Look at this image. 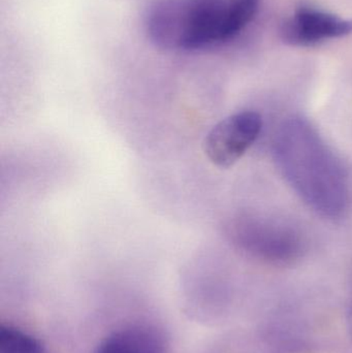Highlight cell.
<instances>
[{
  "label": "cell",
  "mask_w": 352,
  "mask_h": 353,
  "mask_svg": "<svg viewBox=\"0 0 352 353\" xmlns=\"http://www.w3.org/2000/svg\"><path fill=\"white\" fill-rule=\"evenodd\" d=\"M347 325H349V334L352 338V305L349 308V313H347Z\"/></svg>",
  "instance_id": "8"
},
{
  "label": "cell",
  "mask_w": 352,
  "mask_h": 353,
  "mask_svg": "<svg viewBox=\"0 0 352 353\" xmlns=\"http://www.w3.org/2000/svg\"><path fill=\"white\" fill-rule=\"evenodd\" d=\"M238 246L258 261L287 265L302 256L304 242L296 228L268 218L243 217L234 226Z\"/></svg>",
  "instance_id": "3"
},
{
  "label": "cell",
  "mask_w": 352,
  "mask_h": 353,
  "mask_svg": "<svg viewBox=\"0 0 352 353\" xmlns=\"http://www.w3.org/2000/svg\"><path fill=\"white\" fill-rule=\"evenodd\" d=\"M0 353H48L32 336L12 325L0 327Z\"/></svg>",
  "instance_id": "7"
},
{
  "label": "cell",
  "mask_w": 352,
  "mask_h": 353,
  "mask_svg": "<svg viewBox=\"0 0 352 353\" xmlns=\"http://www.w3.org/2000/svg\"><path fill=\"white\" fill-rule=\"evenodd\" d=\"M277 168L300 199L318 215L337 219L349 207V174L318 130L303 118L283 122L275 137Z\"/></svg>",
  "instance_id": "1"
},
{
  "label": "cell",
  "mask_w": 352,
  "mask_h": 353,
  "mask_svg": "<svg viewBox=\"0 0 352 353\" xmlns=\"http://www.w3.org/2000/svg\"><path fill=\"white\" fill-rule=\"evenodd\" d=\"M94 353H167L159 332L147 325H130L114 332L99 343Z\"/></svg>",
  "instance_id": "6"
},
{
  "label": "cell",
  "mask_w": 352,
  "mask_h": 353,
  "mask_svg": "<svg viewBox=\"0 0 352 353\" xmlns=\"http://www.w3.org/2000/svg\"><path fill=\"white\" fill-rule=\"evenodd\" d=\"M352 33V19H345L311 6H301L283 22L282 41L293 47H313L327 39Z\"/></svg>",
  "instance_id": "5"
},
{
  "label": "cell",
  "mask_w": 352,
  "mask_h": 353,
  "mask_svg": "<svg viewBox=\"0 0 352 353\" xmlns=\"http://www.w3.org/2000/svg\"><path fill=\"white\" fill-rule=\"evenodd\" d=\"M262 128L260 114L239 112L217 123L207 134L204 152L209 161L221 169L237 163L254 144Z\"/></svg>",
  "instance_id": "4"
},
{
  "label": "cell",
  "mask_w": 352,
  "mask_h": 353,
  "mask_svg": "<svg viewBox=\"0 0 352 353\" xmlns=\"http://www.w3.org/2000/svg\"><path fill=\"white\" fill-rule=\"evenodd\" d=\"M260 0H161L147 16L149 39L167 51H198L235 39Z\"/></svg>",
  "instance_id": "2"
}]
</instances>
